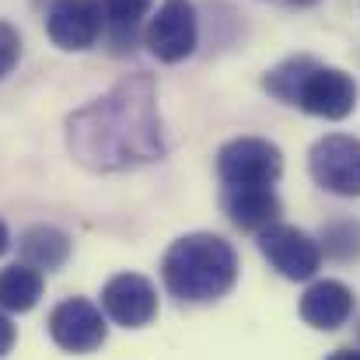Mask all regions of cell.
<instances>
[{
    "label": "cell",
    "instance_id": "cell-11",
    "mask_svg": "<svg viewBox=\"0 0 360 360\" xmlns=\"http://www.w3.org/2000/svg\"><path fill=\"white\" fill-rule=\"evenodd\" d=\"M350 315H354V290L343 280H315L301 294V319L311 329L333 333V329L347 326Z\"/></svg>",
    "mask_w": 360,
    "mask_h": 360
},
{
    "label": "cell",
    "instance_id": "cell-15",
    "mask_svg": "<svg viewBox=\"0 0 360 360\" xmlns=\"http://www.w3.org/2000/svg\"><path fill=\"white\" fill-rule=\"evenodd\" d=\"M311 70H315V60L311 56H290V60H283L280 67H273L262 77V88L273 98H280L283 105H294L297 102V91H301V84H304V77Z\"/></svg>",
    "mask_w": 360,
    "mask_h": 360
},
{
    "label": "cell",
    "instance_id": "cell-10",
    "mask_svg": "<svg viewBox=\"0 0 360 360\" xmlns=\"http://www.w3.org/2000/svg\"><path fill=\"white\" fill-rule=\"evenodd\" d=\"M102 28H105L102 0H56L46 18V32H49L53 46H60L67 53L91 49L98 42Z\"/></svg>",
    "mask_w": 360,
    "mask_h": 360
},
{
    "label": "cell",
    "instance_id": "cell-3",
    "mask_svg": "<svg viewBox=\"0 0 360 360\" xmlns=\"http://www.w3.org/2000/svg\"><path fill=\"white\" fill-rule=\"evenodd\" d=\"M283 172V154L262 136H238L221 147L217 175L224 186H273Z\"/></svg>",
    "mask_w": 360,
    "mask_h": 360
},
{
    "label": "cell",
    "instance_id": "cell-1",
    "mask_svg": "<svg viewBox=\"0 0 360 360\" xmlns=\"http://www.w3.org/2000/svg\"><path fill=\"white\" fill-rule=\"evenodd\" d=\"M67 150L88 172H129L165 158L158 84L150 74H129L112 91L67 120Z\"/></svg>",
    "mask_w": 360,
    "mask_h": 360
},
{
    "label": "cell",
    "instance_id": "cell-17",
    "mask_svg": "<svg viewBox=\"0 0 360 360\" xmlns=\"http://www.w3.org/2000/svg\"><path fill=\"white\" fill-rule=\"evenodd\" d=\"M150 11V0H102V14L105 25H112L122 39L133 35V28L140 25V18Z\"/></svg>",
    "mask_w": 360,
    "mask_h": 360
},
{
    "label": "cell",
    "instance_id": "cell-5",
    "mask_svg": "<svg viewBox=\"0 0 360 360\" xmlns=\"http://www.w3.org/2000/svg\"><path fill=\"white\" fill-rule=\"evenodd\" d=\"M196 39H200V21L193 0H165L143 32L150 56H158L161 63L186 60L196 49Z\"/></svg>",
    "mask_w": 360,
    "mask_h": 360
},
{
    "label": "cell",
    "instance_id": "cell-6",
    "mask_svg": "<svg viewBox=\"0 0 360 360\" xmlns=\"http://www.w3.org/2000/svg\"><path fill=\"white\" fill-rule=\"evenodd\" d=\"M259 252L283 280H311L322 266V248L311 235L290 224H269L259 231Z\"/></svg>",
    "mask_w": 360,
    "mask_h": 360
},
{
    "label": "cell",
    "instance_id": "cell-22",
    "mask_svg": "<svg viewBox=\"0 0 360 360\" xmlns=\"http://www.w3.org/2000/svg\"><path fill=\"white\" fill-rule=\"evenodd\" d=\"M287 4H294V7H311V4H319V0H287Z\"/></svg>",
    "mask_w": 360,
    "mask_h": 360
},
{
    "label": "cell",
    "instance_id": "cell-7",
    "mask_svg": "<svg viewBox=\"0 0 360 360\" xmlns=\"http://www.w3.org/2000/svg\"><path fill=\"white\" fill-rule=\"evenodd\" d=\"M49 336L67 354H91L105 343L109 326L102 308H95L88 297H67L49 315Z\"/></svg>",
    "mask_w": 360,
    "mask_h": 360
},
{
    "label": "cell",
    "instance_id": "cell-9",
    "mask_svg": "<svg viewBox=\"0 0 360 360\" xmlns=\"http://www.w3.org/2000/svg\"><path fill=\"white\" fill-rule=\"evenodd\" d=\"M102 311L122 329H143L158 319V290L140 273H120L102 287Z\"/></svg>",
    "mask_w": 360,
    "mask_h": 360
},
{
    "label": "cell",
    "instance_id": "cell-21",
    "mask_svg": "<svg viewBox=\"0 0 360 360\" xmlns=\"http://www.w3.org/2000/svg\"><path fill=\"white\" fill-rule=\"evenodd\" d=\"M7 245H11V231H7V224L0 221V255L7 252Z\"/></svg>",
    "mask_w": 360,
    "mask_h": 360
},
{
    "label": "cell",
    "instance_id": "cell-16",
    "mask_svg": "<svg viewBox=\"0 0 360 360\" xmlns=\"http://www.w3.org/2000/svg\"><path fill=\"white\" fill-rule=\"evenodd\" d=\"M319 248H322L326 255H333V259H343V262L357 259L360 255V224H354V221L329 224V228L322 231Z\"/></svg>",
    "mask_w": 360,
    "mask_h": 360
},
{
    "label": "cell",
    "instance_id": "cell-8",
    "mask_svg": "<svg viewBox=\"0 0 360 360\" xmlns=\"http://www.w3.org/2000/svg\"><path fill=\"white\" fill-rule=\"evenodd\" d=\"M294 105L304 109L308 116H319V120H347L357 109V81L340 67L315 63V70L304 77Z\"/></svg>",
    "mask_w": 360,
    "mask_h": 360
},
{
    "label": "cell",
    "instance_id": "cell-12",
    "mask_svg": "<svg viewBox=\"0 0 360 360\" xmlns=\"http://www.w3.org/2000/svg\"><path fill=\"white\" fill-rule=\"evenodd\" d=\"M224 214L241 231H262L280 217V196L273 186H224Z\"/></svg>",
    "mask_w": 360,
    "mask_h": 360
},
{
    "label": "cell",
    "instance_id": "cell-20",
    "mask_svg": "<svg viewBox=\"0 0 360 360\" xmlns=\"http://www.w3.org/2000/svg\"><path fill=\"white\" fill-rule=\"evenodd\" d=\"M329 360H360V350H336L329 354Z\"/></svg>",
    "mask_w": 360,
    "mask_h": 360
},
{
    "label": "cell",
    "instance_id": "cell-19",
    "mask_svg": "<svg viewBox=\"0 0 360 360\" xmlns=\"http://www.w3.org/2000/svg\"><path fill=\"white\" fill-rule=\"evenodd\" d=\"M14 340H18V329H14V322L0 311V357H7V354L14 350Z\"/></svg>",
    "mask_w": 360,
    "mask_h": 360
},
{
    "label": "cell",
    "instance_id": "cell-14",
    "mask_svg": "<svg viewBox=\"0 0 360 360\" xmlns=\"http://www.w3.org/2000/svg\"><path fill=\"white\" fill-rule=\"evenodd\" d=\"M42 273L25 266V262H14L7 269H0V308L4 311H32L42 297Z\"/></svg>",
    "mask_w": 360,
    "mask_h": 360
},
{
    "label": "cell",
    "instance_id": "cell-2",
    "mask_svg": "<svg viewBox=\"0 0 360 360\" xmlns=\"http://www.w3.org/2000/svg\"><path fill=\"white\" fill-rule=\"evenodd\" d=\"M161 280L168 294L186 304L221 301L238 283V255L221 235L196 231L172 241L161 259Z\"/></svg>",
    "mask_w": 360,
    "mask_h": 360
},
{
    "label": "cell",
    "instance_id": "cell-18",
    "mask_svg": "<svg viewBox=\"0 0 360 360\" xmlns=\"http://www.w3.org/2000/svg\"><path fill=\"white\" fill-rule=\"evenodd\" d=\"M18 56H21V35H18V28L0 21V81L14 70Z\"/></svg>",
    "mask_w": 360,
    "mask_h": 360
},
{
    "label": "cell",
    "instance_id": "cell-13",
    "mask_svg": "<svg viewBox=\"0 0 360 360\" xmlns=\"http://www.w3.org/2000/svg\"><path fill=\"white\" fill-rule=\"evenodd\" d=\"M18 248H21V262L25 266H32L39 273H53V269H60L70 259V235L53 228V224H35V228H28L21 235Z\"/></svg>",
    "mask_w": 360,
    "mask_h": 360
},
{
    "label": "cell",
    "instance_id": "cell-4",
    "mask_svg": "<svg viewBox=\"0 0 360 360\" xmlns=\"http://www.w3.org/2000/svg\"><path fill=\"white\" fill-rule=\"evenodd\" d=\"M311 179L333 196H360V140L329 133L308 150Z\"/></svg>",
    "mask_w": 360,
    "mask_h": 360
}]
</instances>
